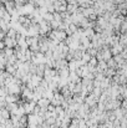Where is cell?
I'll list each match as a JSON object with an SVG mask.
<instances>
[{
    "label": "cell",
    "instance_id": "obj_2",
    "mask_svg": "<svg viewBox=\"0 0 127 128\" xmlns=\"http://www.w3.org/2000/svg\"><path fill=\"white\" fill-rule=\"evenodd\" d=\"M20 100V97L18 94H6L5 96V101L6 103H18Z\"/></svg>",
    "mask_w": 127,
    "mask_h": 128
},
{
    "label": "cell",
    "instance_id": "obj_4",
    "mask_svg": "<svg viewBox=\"0 0 127 128\" xmlns=\"http://www.w3.org/2000/svg\"><path fill=\"white\" fill-rule=\"evenodd\" d=\"M40 80H41L40 77H38V76H34V77L31 78V82H30V84L34 86V87H35V86H39V85H40Z\"/></svg>",
    "mask_w": 127,
    "mask_h": 128
},
{
    "label": "cell",
    "instance_id": "obj_3",
    "mask_svg": "<svg viewBox=\"0 0 127 128\" xmlns=\"http://www.w3.org/2000/svg\"><path fill=\"white\" fill-rule=\"evenodd\" d=\"M36 103H38V106H39L40 108H46V107L50 104V100H47V98H45V97H41Z\"/></svg>",
    "mask_w": 127,
    "mask_h": 128
},
{
    "label": "cell",
    "instance_id": "obj_1",
    "mask_svg": "<svg viewBox=\"0 0 127 128\" xmlns=\"http://www.w3.org/2000/svg\"><path fill=\"white\" fill-rule=\"evenodd\" d=\"M35 104H36V103H35L34 101H29V102H25V103L23 104V107H24V111H25V114H30V113H33Z\"/></svg>",
    "mask_w": 127,
    "mask_h": 128
}]
</instances>
